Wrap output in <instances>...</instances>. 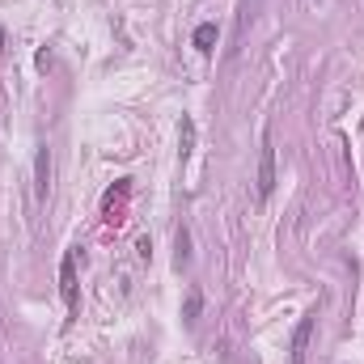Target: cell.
Returning <instances> with one entry per match:
<instances>
[{
    "label": "cell",
    "mask_w": 364,
    "mask_h": 364,
    "mask_svg": "<svg viewBox=\"0 0 364 364\" xmlns=\"http://www.w3.org/2000/svg\"><path fill=\"white\" fill-rule=\"evenodd\" d=\"M178 144H182V161L191 157V149H195V119H191V114H182V128H178Z\"/></svg>",
    "instance_id": "5"
},
{
    "label": "cell",
    "mask_w": 364,
    "mask_h": 364,
    "mask_svg": "<svg viewBox=\"0 0 364 364\" xmlns=\"http://www.w3.org/2000/svg\"><path fill=\"white\" fill-rule=\"evenodd\" d=\"M199 313H204V293H199V288H191L186 301H182V318H186V322H195Z\"/></svg>",
    "instance_id": "7"
},
{
    "label": "cell",
    "mask_w": 364,
    "mask_h": 364,
    "mask_svg": "<svg viewBox=\"0 0 364 364\" xmlns=\"http://www.w3.org/2000/svg\"><path fill=\"white\" fill-rule=\"evenodd\" d=\"M60 293H64V305L68 309H77V254H64V263H60Z\"/></svg>",
    "instance_id": "4"
},
{
    "label": "cell",
    "mask_w": 364,
    "mask_h": 364,
    "mask_svg": "<svg viewBox=\"0 0 364 364\" xmlns=\"http://www.w3.org/2000/svg\"><path fill=\"white\" fill-rule=\"evenodd\" d=\"M136 250H140L144 263H149V258H153V241H149V237H140V246H136Z\"/></svg>",
    "instance_id": "9"
},
{
    "label": "cell",
    "mask_w": 364,
    "mask_h": 364,
    "mask_svg": "<svg viewBox=\"0 0 364 364\" xmlns=\"http://www.w3.org/2000/svg\"><path fill=\"white\" fill-rule=\"evenodd\" d=\"M313 322H318V309H309L305 318L297 322V330H293V343H288V360H293V364H305L309 339H313Z\"/></svg>",
    "instance_id": "2"
},
{
    "label": "cell",
    "mask_w": 364,
    "mask_h": 364,
    "mask_svg": "<svg viewBox=\"0 0 364 364\" xmlns=\"http://www.w3.org/2000/svg\"><path fill=\"white\" fill-rule=\"evenodd\" d=\"M47 186H51V149L38 144V153H34V199L38 204L47 199Z\"/></svg>",
    "instance_id": "3"
},
{
    "label": "cell",
    "mask_w": 364,
    "mask_h": 364,
    "mask_svg": "<svg viewBox=\"0 0 364 364\" xmlns=\"http://www.w3.org/2000/svg\"><path fill=\"white\" fill-rule=\"evenodd\" d=\"M0 43H5V30H0ZM0 56H5V47H0Z\"/></svg>",
    "instance_id": "10"
},
{
    "label": "cell",
    "mask_w": 364,
    "mask_h": 364,
    "mask_svg": "<svg viewBox=\"0 0 364 364\" xmlns=\"http://www.w3.org/2000/svg\"><path fill=\"white\" fill-rule=\"evenodd\" d=\"M212 43H216V21L195 26V47H199V51H212Z\"/></svg>",
    "instance_id": "8"
},
{
    "label": "cell",
    "mask_w": 364,
    "mask_h": 364,
    "mask_svg": "<svg viewBox=\"0 0 364 364\" xmlns=\"http://www.w3.org/2000/svg\"><path fill=\"white\" fill-rule=\"evenodd\" d=\"M174 263L178 267L191 263V233H186V225H178V233H174Z\"/></svg>",
    "instance_id": "6"
},
{
    "label": "cell",
    "mask_w": 364,
    "mask_h": 364,
    "mask_svg": "<svg viewBox=\"0 0 364 364\" xmlns=\"http://www.w3.org/2000/svg\"><path fill=\"white\" fill-rule=\"evenodd\" d=\"M271 191H276V144H271V132H267L258 149V199H267Z\"/></svg>",
    "instance_id": "1"
}]
</instances>
